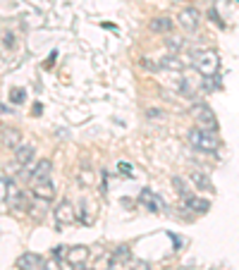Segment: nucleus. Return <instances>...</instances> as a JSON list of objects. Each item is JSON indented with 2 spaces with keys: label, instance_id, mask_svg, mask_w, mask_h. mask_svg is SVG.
<instances>
[{
  "label": "nucleus",
  "instance_id": "nucleus-22",
  "mask_svg": "<svg viewBox=\"0 0 239 270\" xmlns=\"http://www.w3.org/2000/svg\"><path fill=\"white\" fill-rule=\"evenodd\" d=\"M118 170H120V174H127V177H132V170H134V168H132V162H124V160H120L118 162Z\"/></svg>",
  "mask_w": 239,
  "mask_h": 270
},
{
  "label": "nucleus",
  "instance_id": "nucleus-3",
  "mask_svg": "<svg viewBox=\"0 0 239 270\" xmlns=\"http://www.w3.org/2000/svg\"><path fill=\"white\" fill-rule=\"evenodd\" d=\"M192 118H194V122H196V127H198V130H210V132L218 130L216 112L208 108V106H204V103H196L194 108H192Z\"/></svg>",
  "mask_w": 239,
  "mask_h": 270
},
{
  "label": "nucleus",
  "instance_id": "nucleus-13",
  "mask_svg": "<svg viewBox=\"0 0 239 270\" xmlns=\"http://www.w3.org/2000/svg\"><path fill=\"white\" fill-rule=\"evenodd\" d=\"M2 144H5L8 148L22 146V132L20 130H2Z\"/></svg>",
  "mask_w": 239,
  "mask_h": 270
},
{
  "label": "nucleus",
  "instance_id": "nucleus-5",
  "mask_svg": "<svg viewBox=\"0 0 239 270\" xmlns=\"http://www.w3.org/2000/svg\"><path fill=\"white\" fill-rule=\"evenodd\" d=\"M55 220H58V225H72L76 220L74 206L70 204V201H62V204L55 208Z\"/></svg>",
  "mask_w": 239,
  "mask_h": 270
},
{
  "label": "nucleus",
  "instance_id": "nucleus-9",
  "mask_svg": "<svg viewBox=\"0 0 239 270\" xmlns=\"http://www.w3.org/2000/svg\"><path fill=\"white\" fill-rule=\"evenodd\" d=\"M86 258H88L86 246H72L65 251V260L70 266H82V263H86Z\"/></svg>",
  "mask_w": 239,
  "mask_h": 270
},
{
  "label": "nucleus",
  "instance_id": "nucleus-19",
  "mask_svg": "<svg viewBox=\"0 0 239 270\" xmlns=\"http://www.w3.org/2000/svg\"><path fill=\"white\" fill-rule=\"evenodd\" d=\"M172 186L177 189V194L182 196V198H186V196H192V192H189V184L182 180V177H172Z\"/></svg>",
  "mask_w": 239,
  "mask_h": 270
},
{
  "label": "nucleus",
  "instance_id": "nucleus-4",
  "mask_svg": "<svg viewBox=\"0 0 239 270\" xmlns=\"http://www.w3.org/2000/svg\"><path fill=\"white\" fill-rule=\"evenodd\" d=\"M177 22H180V26L184 32H196L198 29V22H201V14L194 8H184V10L177 14Z\"/></svg>",
  "mask_w": 239,
  "mask_h": 270
},
{
  "label": "nucleus",
  "instance_id": "nucleus-21",
  "mask_svg": "<svg viewBox=\"0 0 239 270\" xmlns=\"http://www.w3.org/2000/svg\"><path fill=\"white\" fill-rule=\"evenodd\" d=\"M10 98H12V103H24V98H26V91H24V88H12V91H10Z\"/></svg>",
  "mask_w": 239,
  "mask_h": 270
},
{
  "label": "nucleus",
  "instance_id": "nucleus-25",
  "mask_svg": "<svg viewBox=\"0 0 239 270\" xmlns=\"http://www.w3.org/2000/svg\"><path fill=\"white\" fill-rule=\"evenodd\" d=\"M79 180H82V184H91V182H94V174H91V172L86 170V172L79 174Z\"/></svg>",
  "mask_w": 239,
  "mask_h": 270
},
{
  "label": "nucleus",
  "instance_id": "nucleus-27",
  "mask_svg": "<svg viewBox=\"0 0 239 270\" xmlns=\"http://www.w3.org/2000/svg\"><path fill=\"white\" fill-rule=\"evenodd\" d=\"M146 115H148V118H151V120H158V118H160V115H163V112H160V110H148Z\"/></svg>",
  "mask_w": 239,
  "mask_h": 270
},
{
  "label": "nucleus",
  "instance_id": "nucleus-24",
  "mask_svg": "<svg viewBox=\"0 0 239 270\" xmlns=\"http://www.w3.org/2000/svg\"><path fill=\"white\" fill-rule=\"evenodd\" d=\"M142 67H144V70H151V72H153V70H158V65L153 62L151 58H142Z\"/></svg>",
  "mask_w": 239,
  "mask_h": 270
},
{
  "label": "nucleus",
  "instance_id": "nucleus-12",
  "mask_svg": "<svg viewBox=\"0 0 239 270\" xmlns=\"http://www.w3.org/2000/svg\"><path fill=\"white\" fill-rule=\"evenodd\" d=\"M5 192H8V204H10L12 208H22V206H24V194L17 189V186H14V184L8 182Z\"/></svg>",
  "mask_w": 239,
  "mask_h": 270
},
{
  "label": "nucleus",
  "instance_id": "nucleus-16",
  "mask_svg": "<svg viewBox=\"0 0 239 270\" xmlns=\"http://www.w3.org/2000/svg\"><path fill=\"white\" fill-rule=\"evenodd\" d=\"M192 182L198 186V189H206V192H210L213 189V184H210V180H208V174L206 172H201V170H192Z\"/></svg>",
  "mask_w": 239,
  "mask_h": 270
},
{
  "label": "nucleus",
  "instance_id": "nucleus-29",
  "mask_svg": "<svg viewBox=\"0 0 239 270\" xmlns=\"http://www.w3.org/2000/svg\"><path fill=\"white\" fill-rule=\"evenodd\" d=\"M0 115H12V110L8 108V106H2V103H0Z\"/></svg>",
  "mask_w": 239,
  "mask_h": 270
},
{
  "label": "nucleus",
  "instance_id": "nucleus-26",
  "mask_svg": "<svg viewBox=\"0 0 239 270\" xmlns=\"http://www.w3.org/2000/svg\"><path fill=\"white\" fill-rule=\"evenodd\" d=\"M55 58H58V53H53V55H50V58H48V60H46V62H44V67H46V70H48V67H53Z\"/></svg>",
  "mask_w": 239,
  "mask_h": 270
},
{
  "label": "nucleus",
  "instance_id": "nucleus-17",
  "mask_svg": "<svg viewBox=\"0 0 239 270\" xmlns=\"http://www.w3.org/2000/svg\"><path fill=\"white\" fill-rule=\"evenodd\" d=\"M184 65L186 62L182 60V58H177V55H168V58L160 60V67H165V70H177V72H182Z\"/></svg>",
  "mask_w": 239,
  "mask_h": 270
},
{
  "label": "nucleus",
  "instance_id": "nucleus-30",
  "mask_svg": "<svg viewBox=\"0 0 239 270\" xmlns=\"http://www.w3.org/2000/svg\"><path fill=\"white\" fill-rule=\"evenodd\" d=\"M5 46H8V48H12V46H14V41H12V36H5Z\"/></svg>",
  "mask_w": 239,
  "mask_h": 270
},
{
  "label": "nucleus",
  "instance_id": "nucleus-1",
  "mask_svg": "<svg viewBox=\"0 0 239 270\" xmlns=\"http://www.w3.org/2000/svg\"><path fill=\"white\" fill-rule=\"evenodd\" d=\"M189 144H192L194 148H198V151H208V153H213L220 148V139H218L216 132L198 130V127L189 132Z\"/></svg>",
  "mask_w": 239,
  "mask_h": 270
},
{
  "label": "nucleus",
  "instance_id": "nucleus-23",
  "mask_svg": "<svg viewBox=\"0 0 239 270\" xmlns=\"http://www.w3.org/2000/svg\"><path fill=\"white\" fill-rule=\"evenodd\" d=\"M132 270H151V263L148 260H134L132 263Z\"/></svg>",
  "mask_w": 239,
  "mask_h": 270
},
{
  "label": "nucleus",
  "instance_id": "nucleus-15",
  "mask_svg": "<svg viewBox=\"0 0 239 270\" xmlns=\"http://www.w3.org/2000/svg\"><path fill=\"white\" fill-rule=\"evenodd\" d=\"M148 26H151V32H156V34H168L172 29V20H170V17H153Z\"/></svg>",
  "mask_w": 239,
  "mask_h": 270
},
{
  "label": "nucleus",
  "instance_id": "nucleus-28",
  "mask_svg": "<svg viewBox=\"0 0 239 270\" xmlns=\"http://www.w3.org/2000/svg\"><path fill=\"white\" fill-rule=\"evenodd\" d=\"M82 210H86V204H82ZM82 222H94V220H91L86 213H82Z\"/></svg>",
  "mask_w": 239,
  "mask_h": 270
},
{
  "label": "nucleus",
  "instance_id": "nucleus-11",
  "mask_svg": "<svg viewBox=\"0 0 239 270\" xmlns=\"http://www.w3.org/2000/svg\"><path fill=\"white\" fill-rule=\"evenodd\" d=\"M184 206L189 208V210H194V213H206L208 208H210V201L201 198V196H186Z\"/></svg>",
  "mask_w": 239,
  "mask_h": 270
},
{
  "label": "nucleus",
  "instance_id": "nucleus-31",
  "mask_svg": "<svg viewBox=\"0 0 239 270\" xmlns=\"http://www.w3.org/2000/svg\"><path fill=\"white\" fill-rule=\"evenodd\" d=\"M72 270H86V268H84V263H82V266H72Z\"/></svg>",
  "mask_w": 239,
  "mask_h": 270
},
{
  "label": "nucleus",
  "instance_id": "nucleus-20",
  "mask_svg": "<svg viewBox=\"0 0 239 270\" xmlns=\"http://www.w3.org/2000/svg\"><path fill=\"white\" fill-rule=\"evenodd\" d=\"M165 46H168V50H172V53H180V50L184 48V38H177V36H168V38H165Z\"/></svg>",
  "mask_w": 239,
  "mask_h": 270
},
{
  "label": "nucleus",
  "instance_id": "nucleus-2",
  "mask_svg": "<svg viewBox=\"0 0 239 270\" xmlns=\"http://www.w3.org/2000/svg\"><path fill=\"white\" fill-rule=\"evenodd\" d=\"M192 65L201 72L204 76H216L218 74V67H220V58H218L216 50H201V53L192 55Z\"/></svg>",
  "mask_w": 239,
  "mask_h": 270
},
{
  "label": "nucleus",
  "instance_id": "nucleus-14",
  "mask_svg": "<svg viewBox=\"0 0 239 270\" xmlns=\"http://www.w3.org/2000/svg\"><path fill=\"white\" fill-rule=\"evenodd\" d=\"M50 170H53L50 160H38V162H36V168H34V172H32V182H38V180H48Z\"/></svg>",
  "mask_w": 239,
  "mask_h": 270
},
{
  "label": "nucleus",
  "instance_id": "nucleus-8",
  "mask_svg": "<svg viewBox=\"0 0 239 270\" xmlns=\"http://www.w3.org/2000/svg\"><path fill=\"white\" fill-rule=\"evenodd\" d=\"M17 268L20 270H44V258L38 254H22L17 258Z\"/></svg>",
  "mask_w": 239,
  "mask_h": 270
},
{
  "label": "nucleus",
  "instance_id": "nucleus-6",
  "mask_svg": "<svg viewBox=\"0 0 239 270\" xmlns=\"http://www.w3.org/2000/svg\"><path fill=\"white\" fill-rule=\"evenodd\" d=\"M139 201H142V204L146 206V208H148L151 213H160V210H163V208H165L163 198H160V196H158V194H153L151 189H144V192H142V196H139Z\"/></svg>",
  "mask_w": 239,
  "mask_h": 270
},
{
  "label": "nucleus",
  "instance_id": "nucleus-7",
  "mask_svg": "<svg viewBox=\"0 0 239 270\" xmlns=\"http://www.w3.org/2000/svg\"><path fill=\"white\" fill-rule=\"evenodd\" d=\"M32 192H34V196H36L38 201H50V198L55 196L53 184L48 182V180H38V182H32Z\"/></svg>",
  "mask_w": 239,
  "mask_h": 270
},
{
  "label": "nucleus",
  "instance_id": "nucleus-10",
  "mask_svg": "<svg viewBox=\"0 0 239 270\" xmlns=\"http://www.w3.org/2000/svg\"><path fill=\"white\" fill-rule=\"evenodd\" d=\"M14 151H17L14 153V160H17V165H22V168H26V165L36 158V148H34L32 144H29V146H17Z\"/></svg>",
  "mask_w": 239,
  "mask_h": 270
},
{
  "label": "nucleus",
  "instance_id": "nucleus-18",
  "mask_svg": "<svg viewBox=\"0 0 239 270\" xmlns=\"http://www.w3.org/2000/svg\"><path fill=\"white\" fill-rule=\"evenodd\" d=\"M112 258L118 260V263H130L132 260V248L127 244H122V246L115 248V254H112Z\"/></svg>",
  "mask_w": 239,
  "mask_h": 270
}]
</instances>
